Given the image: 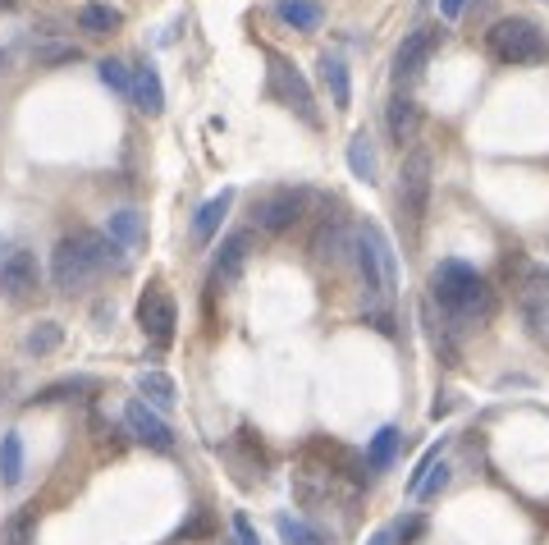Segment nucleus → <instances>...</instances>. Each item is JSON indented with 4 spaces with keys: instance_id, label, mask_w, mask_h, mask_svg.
Here are the masks:
<instances>
[{
    "instance_id": "20e7f679",
    "label": "nucleus",
    "mask_w": 549,
    "mask_h": 545,
    "mask_svg": "<svg viewBox=\"0 0 549 545\" xmlns=\"http://www.w3.org/2000/svg\"><path fill=\"white\" fill-rule=\"evenodd\" d=\"M513 289H517V312H522V321H527L531 339L549 344V266L522 262Z\"/></svg>"
},
{
    "instance_id": "9d476101",
    "label": "nucleus",
    "mask_w": 549,
    "mask_h": 545,
    "mask_svg": "<svg viewBox=\"0 0 549 545\" xmlns=\"http://www.w3.org/2000/svg\"><path fill=\"white\" fill-rule=\"evenodd\" d=\"M270 83H275V97H280L284 106H293L307 124H316L312 88H307V78L298 74V65H289L284 55H270Z\"/></svg>"
},
{
    "instance_id": "c85d7f7f",
    "label": "nucleus",
    "mask_w": 549,
    "mask_h": 545,
    "mask_svg": "<svg viewBox=\"0 0 549 545\" xmlns=\"http://www.w3.org/2000/svg\"><path fill=\"white\" fill-rule=\"evenodd\" d=\"M65 344V326L60 321H37L28 335H23V349L28 353H37V358H46V353H55Z\"/></svg>"
},
{
    "instance_id": "2eb2a0df",
    "label": "nucleus",
    "mask_w": 549,
    "mask_h": 545,
    "mask_svg": "<svg viewBox=\"0 0 549 545\" xmlns=\"http://www.w3.org/2000/svg\"><path fill=\"white\" fill-rule=\"evenodd\" d=\"M385 124H389V138L399 142V147L417 142V133H421V110H417V101L394 97V101L385 106Z\"/></svg>"
},
{
    "instance_id": "aec40b11",
    "label": "nucleus",
    "mask_w": 549,
    "mask_h": 545,
    "mask_svg": "<svg viewBox=\"0 0 549 545\" xmlns=\"http://www.w3.org/2000/svg\"><path fill=\"white\" fill-rule=\"evenodd\" d=\"M106 239L115 243L119 252H133V248H142V216L133 207H124V211H115V216L106 220Z\"/></svg>"
},
{
    "instance_id": "f704fd0d",
    "label": "nucleus",
    "mask_w": 549,
    "mask_h": 545,
    "mask_svg": "<svg viewBox=\"0 0 549 545\" xmlns=\"http://www.w3.org/2000/svg\"><path fill=\"white\" fill-rule=\"evenodd\" d=\"M463 5H467V0H440V14H444V19H458V14H463Z\"/></svg>"
},
{
    "instance_id": "b1692460",
    "label": "nucleus",
    "mask_w": 549,
    "mask_h": 545,
    "mask_svg": "<svg viewBox=\"0 0 549 545\" xmlns=\"http://www.w3.org/2000/svg\"><path fill=\"white\" fill-rule=\"evenodd\" d=\"M138 394H142V404L147 408H174V399H179V390H174V381L165 376V371H142L138 376Z\"/></svg>"
},
{
    "instance_id": "a211bd4d",
    "label": "nucleus",
    "mask_w": 549,
    "mask_h": 545,
    "mask_svg": "<svg viewBox=\"0 0 549 545\" xmlns=\"http://www.w3.org/2000/svg\"><path fill=\"white\" fill-rule=\"evenodd\" d=\"M399 445H403V431L399 426H380L371 445H366V472L376 477V472H389V463L399 458Z\"/></svg>"
},
{
    "instance_id": "dca6fc26",
    "label": "nucleus",
    "mask_w": 549,
    "mask_h": 545,
    "mask_svg": "<svg viewBox=\"0 0 549 545\" xmlns=\"http://www.w3.org/2000/svg\"><path fill=\"white\" fill-rule=\"evenodd\" d=\"M133 106L142 110V115H161L165 110V88H161V74L151 65H138L133 69Z\"/></svg>"
},
{
    "instance_id": "412c9836",
    "label": "nucleus",
    "mask_w": 549,
    "mask_h": 545,
    "mask_svg": "<svg viewBox=\"0 0 549 545\" xmlns=\"http://www.w3.org/2000/svg\"><path fill=\"white\" fill-rule=\"evenodd\" d=\"M74 23L83 28V33H92V37H106V33H115L119 23H124V14L115 10V5H101V0H87L83 10L74 14Z\"/></svg>"
},
{
    "instance_id": "5701e85b",
    "label": "nucleus",
    "mask_w": 549,
    "mask_h": 545,
    "mask_svg": "<svg viewBox=\"0 0 549 545\" xmlns=\"http://www.w3.org/2000/svg\"><path fill=\"white\" fill-rule=\"evenodd\" d=\"M19 481H23V436L19 431H5L0 436V486L14 491Z\"/></svg>"
},
{
    "instance_id": "4468645a",
    "label": "nucleus",
    "mask_w": 549,
    "mask_h": 545,
    "mask_svg": "<svg viewBox=\"0 0 549 545\" xmlns=\"http://www.w3.org/2000/svg\"><path fill=\"white\" fill-rule=\"evenodd\" d=\"M353 239H357V229H348L344 220H325V225L316 229V239H312L316 262H325V266L348 262V257H353Z\"/></svg>"
},
{
    "instance_id": "ddd939ff",
    "label": "nucleus",
    "mask_w": 549,
    "mask_h": 545,
    "mask_svg": "<svg viewBox=\"0 0 549 545\" xmlns=\"http://www.w3.org/2000/svg\"><path fill=\"white\" fill-rule=\"evenodd\" d=\"M248 257H252V234H248V229H238V234H229V239L220 243V252H216V271H211L216 289H229V284H234L238 275H243Z\"/></svg>"
},
{
    "instance_id": "f03ea898",
    "label": "nucleus",
    "mask_w": 549,
    "mask_h": 545,
    "mask_svg": "<svg viewBox=\"0 0 549 545\" xmlns=\"http://www.w3.org/2000/svg\"><path fill=\"white\" fill-rule=\"evenodd\" d=\"M353 262H357V275H362L366 298H394V289H399V257H394V243L385 239V229L371 225V220L357 225Z\"/></svg>"
},
{
    "instance_id": "f257e3e1",
    "label": "nucleus",
    "mask_w": 549,
    "mask_h": 545,
    "mask_svg": "<svg viewBox=\"0 0 549 545\" xmlns=\"http://www.w3.org/2000/svg\"><path fill=\"white\" fill-rule=\"evenodd\" d=\"M431 298L440 303L449 326H476L495 312V294L481 280V271L467 262H440L431 275Z\"/></svg>"
},
{
    "instance_id": "423d86ee",
    "label": "nucleus",
    "mask_w": 549,
    "mask_h": 545,
    "mask_svg": "<svg viewBox=\"0 0 549 545\" xmlns=\"http://www.w3.org/2000/svg\"><path fill=\"white\" fill-rule=\"evenodd\" d=\"M42 284V271H37V252H28L23 243H10L0 248V294L10 303H28Z\"/></svg>"
},
{
    "instance_id": "473e14b6",
    "label": "nucleus",
    "mask_w": 549,
    "mask_h": 545,
    "mask_svg": "<svg viewBox=\"0 0 549 545\" xmlns=\"http://www.w3.org/2000/svg\"><path fill=\"white\" fill-rule=\"evenodd\" d=\"M394 541L399 545H412V541H421V536H426V518H417V513H412V518H399V523H394Z\"/></svg>"
},
{
    "instance_id": "0eeeda50",
    "label": "nucleus",
    "mask_w": 549,
    "mask_h": 545,
    "mask_svg": "<svg viewBox=\"0 0 549 545\" xmlns=\"http://www.w3.org/2000/svg\"><path fill=\"white\" fill-rule=\"evenodd\" d=\"M431 175H435L431 152H426V147L408 152L403 175H399V202H403V216L408 220H426V207H431Z\"/></svg>"
},
{
    "instance_id": "e433bc0d",
    "label": "nucleus",
    "mask_w": 549,
    "mask_h": 545,
    "mask_svg": "<svg viewBox=\"0 0 549 545\" xmlns=\"http://www.w3.org/2000/svg\"><path fill=\"white\" fill-rule=\"evenodd\" d=\"M5 69H10V51H0V74H5Z\"/></svg>"
},
{
    "instance_id": "4c0bfd02",
    "label": "nucleus",
    "mask_w": 549,
    "mask_h": 545,
    "mask_svg": "<svg viewBox=\"0 0 549 545\" xmlns=\"http://www.w3.org/2000/svg\"><path fill=\"white\" fill-rule=\"evenodd\" d=\"M0 10H19V0H0Z\"/></svg>"
},
{
    "instance_id": "7ed1b4c3",
    "label": "nucleus",
    "mask_w": 549,
    "mask_h": 545,
    "mask_svg": "<svg viewBox=\"0 0 549 545\" xmlns=\"http://www.w3.org/2000/svg\"><path fill=\"white\" fill-rule=\"evenodd\" d=\"M485 46H490L499 65H540V60H549V42L531 19H499L485 33Z\"/></svg>"
},
{
    "instance_id": "c9c22d12",
    "label": "nucleus",
    "mask_w": 549,
    "mask_h": 545,
    "mask_svg": "<svg viewBox=\"0 0 549 545\" xmlns=\"http://www.w3.org/2000/svg\"><path fill=\"white\" fill-rule=\"evenodd\" d=\"M371 545H394V536H389V532H376V536H371Z\"/></svg>"
},
{
    "instance_id": "1a4fd4ad",
    "label": "nucleus",
    "mask_w": 549,
    "mask_h": 545,
    "mask_svg": "<svg viewBox=\"0 0 549 545\" xmlns=\"http://www.w3.org/2000/svg\"><path fill=\"white\" fill-rule=\"evenodd\" d=\"M124 426H129V436L138 440V445L156 449V454H170V449H174L170 422H165L156 408L142 404V399H129V408H124Z\"/></svg>"
},
{
    "instance_id": "72a5a7b5",
    "label": "nucleus",
    "mask_w": 549,
    "mask_h": 545,
    "mask_svg": "<svg viewBox=\"0 0 549 545\" xmlns=\"http://www.w3.org/2000/svg\"><path fill=\"white\" fill-rule=\"evenodd\" d=\"M234 541L238 545H261V536H257V527H252L248 513H234Z\"/></svg>"
},
{
    "instance_id": "a878e982",
    "label": "nucleus",
    "mask_w": 549,
    "mask_h": 545,
    "mask_svg": "<svg viewBox=\"0 0 549 545\" xmlns=\"http://www.w3.org/2000/svg\"><path fill=\"white\" fill-rule=\"evenodd\" d=\"M97 394V381L92 376H65V381H51L37 390V404H65V399H87Z\"/></svg>"
},
{
    "instance_id": "393cba45",
    "label": "nucleus",
    "mask_w": 549,
    "mask_h": 545,
    "mask_svg": "<svg viewBox=\"0 0 549 545\" xmlns=\"http://www.w3.org/2000/svg\"><path fill=\"white\" fill-rule=\"evenodd\" d=\"M348 170H353V179H362V184L376 179V147H371V133L366 129H357L353 138H348Z\"/></svg>"
},
{
    "instance_id": "f8f14e48",
    "label": "nucleus",
    "mask_w": 549,
    "mask_h": 545,
    "mask_svg": "<svg viewBox=\"0 0 549 545\" xmlns=\"http://www.w3.org/2000/svg\"><path fill=\"white\" fill-rule=\"evenodd\" d=\"M435 46H440V28H417L412 37H403L399 55H394V78L412 83V78L426 69V60L435 55Z\"/></svg>"
},
{
    "instance_id": "4be33fe9",
    "label": "nucleus",
    "mask_w": 549,
    "mask_h": 545,
    "mask_svg": "<svg viewBox=\"0 0 549 545\" xmlns=\"http://www.w3.org/2000/svg\"><path fill=\"white\" fill-rule=\"evenodd\" d=\"M0 545H37V509L23 504L0 523Z\"/></svg>"
},
{
    "instance_id": "7c9ffc66",
    "label": "nucleus",
    "mask_w": 549,
    "mask_h": 545,
    "mask_svg": "<svg viewBox=\"0 0 549 545\" xmlns=\"http://www.w3.org/2000/svg\"><path fill=\"white\" fill-rule=\"evenodd\" d=\"M97 74H101V83H106L110 92H119V97H129L133 92V69L124 65V60H101Z\"/></svg>"
},
{
    "instance_id": "6e6552de",
    "label": "nucleus",
    "mask_w": 549,
    "mask_h": 545,
    "mask_svg": "<svg viewBox=\"0 0 549 545\" xmlns=\"http://www.w3.org/2000/svg\"><path fill=\"white\" fill-rule=\"evenodd\" d=\"M138 326H142V335H147L151 344H161V349L174 339L179 312H174V298L165 294L161 284H151L147 294H142V303H138Z\"/></svg>"
},
{
    "instance_id": "c756f323",
    "label": "nucleus",
    "mask_w": 549,
    "mask_h": 545,
    "mask_svg": "<svg viewBox=\"0 0 549 545\" xmlns=\"http://www.w3.org/2000/svg\"><path fill=\"white\" fill-rule=\"evenodd\" d=\"M275 532H280L284 545H325V536L316 532L312 523H302V518H289V513H280V518H275Z\"/></svg>"
},
{
    "instance_id": "cd10ccee",
    "label": "nucleus",
    "mask_w": 549,
    "mask_h": 545,
    "mask_svg": "<svg viewBox=\"0 0 549 545\" xmlns=\"http://www.w3.org/2000/svg\"><path fill=\"white\" fill-rule=\"evenodd\" d=\"M293 495H298L302 509H316V504L330 495V472H316V468L293 472Z\"/></svg>"
},
{
    "instance_id": "6ab92c4d",
    "label": "nucleus",
    "mask_w": 549,
    "mask_h": 545,
    "mask_svg": "<svg viewBox=\"0 0 549 545\" xmlns=\"http://www.w3.org/2000/svg\"><path fill=\"white\" fill-rule=\"evenodd\" d=\"M229 202H234V193L225 188L220 197H211V202H202V207H197V216H193V243H197V248H206V243L216 239V229H220V220H225Z\"/></svg>"
},
{
    "instance_id": "f3484780",
    "label": "nucleus",
    "mask_w": 549,
    "mask_h": 545,
    "mask_svg": "<svg viewBox=\"0 0 549 545\" xmlns=\"http://www.w3.org/2000/svg\"><path fill=\"white\" fill-rule=\"evenodd\" d=\"M321 83L330 88L334 110H348V106H353V78H348V65L339 60V55H330V51L321 55Z\"/></svg>"
},
{
    "instance_id": "9b49d317",
    "label": "nucleus",
    "mask_w": 549,
    "mask_h": 545,
    "mask_svg": "<svg viewBox=\"0 0 549 545\" xmlns=\"http://www.w3.org/2000/svg\"><path fill=\"white\" fill-rule=\"evenodd\" d=\"M302 202H307V193H293V188H280V193H270L257 202V229H266V234H284V229L298 225L302 216Z\"/></svg>"
},
{
    "instance_id": "2f4dec72",
    "label": "nucleus",
    "mask_w": 549,
    "mask_h": 545,
    "mask_svg": "<svg viewBox=\"0 0 549 545\" xmlns=\"http://www.w3.org/2000/svg\"><path fill=\"white\" fill-rule=\"evenodd\" d=\"M33 60L37 65H78V60H83V51H78V46H33Z\"/></svg>"
},
{
    "instance_id": "bb28decb",
    "label": "nucleus",
    "mask_w": 549,
    "mask_h": 545,
    "mask_svg": "<svg viewBox=\"0 0 549 545\" xmlns=\"http://www.w3.org/2000/svg\"><path fill=\"white\" fill-rule=\"evenodd\" d=\"M275 14H280L289 28H298V33H312V28H321V19H325V10L316 0H280Z\"/></svg>"
},
{
    "instance_id": "39448f33",
    "label": "nucleus",
    "mask_w": 549,
    "mask_h": 545,
    "mask_svg": "<svg viewBox=\"0 0 549 545\" xmlns=\"http://www.w3.org/2000/svg\"><path fill=\"white\" fill-rule=\"evenodd\" d=\"M97 275H101L97 262L87 257V248H83V239H78V234H69V239L55 243V252H51V280H55V289H60V294H78V289H87Z\"/></svg>"
}]
</instances>
